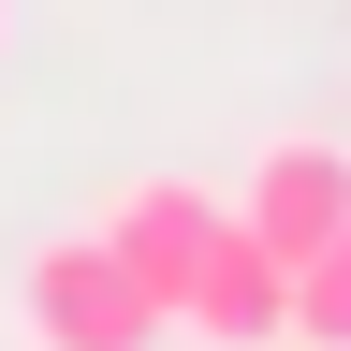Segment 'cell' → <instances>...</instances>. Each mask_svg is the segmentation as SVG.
I'll return each instance as SVG.
<instances>
[{
	"label": "cell",
	"mask_w": 351,
	"mask_h": 351,
	"mask_svg": "<svg viewBox=\"0 0 351 351\" xmlns=\"http://www.w3.org/2000/svg\"><path fill=\"white\" fill-rule=\"evenodd\" d=\"M219 219H234V205H219V191H191V176H132V191L103 205V249L132 263V293L176 322V307H191V263H205V234H219Z\"/></svg>",
	"instance_id": "2"
},
{
	"label": "cell",
	"mask_w": 351,
	"mask_h": 351,
	"mask_svg": "<svg viewBox=\"0 0 351 351\" xmlns=\"http://www.w3.org/2000/svg\"><path fill=\"white\" fill-rule=\"evenodd\" d=\"M293 351H351V219L293 263Z\"/></svg>",
	"instance_id": "5"
},
{
	"label": "cell",
	"mask_w": 351,
	"mask_h": 351,
	"mask_svg": "<svg viewBox=\"0 0 351 351\" xmlns=\"http://www.w3.org/2000/svg\"><path fill=\"white\" fill-rule=\"evenodd\" d=\"M205 351H293V263L249 234V219H219L205 263H191V307H176Z\"/></svg>",
	"instance_id": "3"
},
{
	"label": "cell",
	"mask_w": 351,
	"mask_h": 351,
	"mask_svg": "<svg viewBox=\"0 0 351 351\" xmlns=\"http://www.w3.org/2000/svg\"><path fill=\"white\" fill-rule=\"evenodd\" d=\"M0 44H15V0H0Z\"/></svg>",
	"instance_id": "6"
},
{
	"label": "cell",
	"mask_w": 351,
	"mask_h": 351,
	"mask_svg": "<svg viewBox=\"0 0 351 351\" xmlns=\"http://www.w3.org/2000/svg\"><path fill=\"white\" fill-rule=\"evenodd\" d=\"M15 322H29V351H161L176 337L161 307L132 293V263L103 249V219H88V234H44L15 263Z\"/></svg>",
	"instance_id": "1"
},
{
	"label": "cell",
	"mask_w": 351,
	"mask_h": 351,
	"mask_svg": "<svg viewBox=\"0 0 351 351\" xmlns=\"http://www.w3.org/2000/svg\"><path fill=\"white\" fill-rule=\"evenodd\" d=\"M234 219H249V234L278 249V263H307V249H322L337 219H351V147H322V132L263 147V161H249V191H234Z\"/></svg>",
	"instance_id": "4"
}]
</instances>
